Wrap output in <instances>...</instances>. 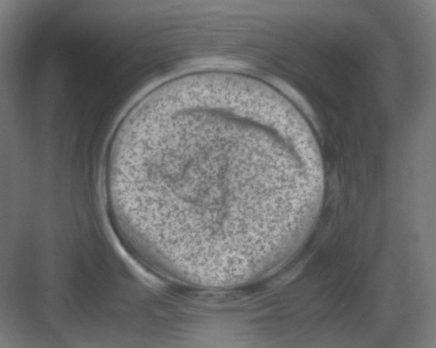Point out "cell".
Wrapping results in <instances>:
<instances>
[{"instance_id": "1", "label": "cell", "mask_w": 436, "mask_h": 348, "mask_svg": "<svg viewBox=\"0 0 436 348\" xmlns=\"http://www.w3.org/2000/svg\"><path fill=\"white\" fill-rule=\"evenodd\" d=\"M276 84L281 90L285 92L288 96H290V98H292L294 100L297 102L304 109H305V111L307 112V113H309L310 115H312L311 109H310L309 106H308L307 102L304 100L303 98H302V96H300L299 94H298L296 91L294 90L292 87H290L289 85H288L286 83L282 82V81H280V80L276 81Z\"/></svg>"}]
</instances>
